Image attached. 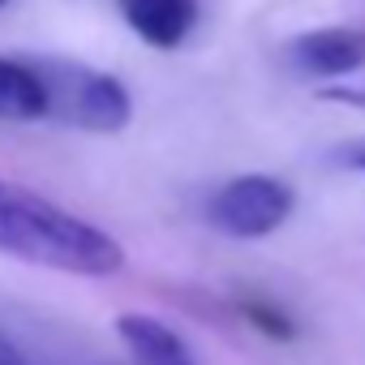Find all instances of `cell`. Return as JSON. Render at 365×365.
I'll return each mask as SVG.
<instances>
[{"mask_svg": "<svg viewBox=\"0 0 365 365\" xmlns=\"http://www.w3.org/2000/svg\"><path fill=\"white\" fill-rule=\"evenodd\" d=\"M0 365H35V361H31V356H26V352H22L14 339H5V335H0Z\"/></svg>", "mask_w": 365, "mask_h": 365, "instance_id": "9", "label": "cell"}, {"mask_svg": "<svg viewBox=\"0 0 365 365\" xmlns=\"http://www.w3.org/2000/svg\"><path fill=\"white\" fill-rule=\"evenodd\" d=\"M0 254L86 279L125 271V250L116 237L9 180H0Z\"/></svg>", "mask_w": 365, "mask_h": 365, "instance_id": "1", "label": "cell"}, {"mask_svg": "<svg viewBox=\"0 0 365 365\" xmlns=\"http://www.w3.org/2000/svg\"><path fill=\"white\" fill-rule=\"evenodd\" d=\"M116 335L129 352L133 365H198L190 344L180 339L168 322L150 318V314H120L116 318Z\"/></svg>", "mask_w": 365, "mask_h": 365, "instance_id": "6", "label": "cell"}, {"mask_svg": "<svg viewBox=\"0 0 365 365\" xmlns=\"http://www.w3.org/2000/svg\"><path fill=\"white\" fill-rule=\"evenodd\" d=\"M116 5L125 26L159 52H176L198 26V0H116Z\"/></svg>", "mask_w": 365, "mask_h": 365, "instance_id": "5", "label": "cell"}, {"mask_svg": "<svg viewBox=\"0 0 365 365\" xmlns=\"http://www.w3.org/2000/svg\"><path fill=\"white\" fill-rule=\"evenodd\" d=\"M5 5H9V0H0V9H5Z\"/></svg>", "mask_w": 365, "mask_h": 365, "instance_id": "10", "label": "cell"}, {"mask_svg": "<svg viewBox=\"0 0 365 365\" xmlns=\"http://www.w3.org/2000/svg\"><path fill=\"white\" fill-rule=\"evenodd\" d=\"M39 73L48 82V103H52L48 116H61L91 133H120L129 125L133 99L120 78L82 65H39Z\"/></svg>", "mask_w": 365, "mask_h": 365, "instance_id": "2", "label": "cell"}, {"mask_svg": "<svg viewBox=\"0 0 365 365\" xmlns=\"http://www.w3.org/2000/svg\"><path fill=\"white\" fill-rule=\"evenodd\" d=\"M288 61L305 78H348L365 69V31L361 26H322L288 43Z\"/></svg>", "mask_w": 365, "mask_h": 365, "instance_id": "4", "label": "cell"}, {"mask_svg": "<svg viewBox=\"0 0 365 365\" xmlns=\"http://www.w3.org/2000/svg\"><path fill=\"white\" fill-rule=\"evenodd\" d=\"M292 207H297V194L288 180L267 176V172H245V176L224 180L211 194L207 220L215 232H224L232 241H262L288 224Z\"/></svg>", "mask_w": 365, "mask_h": 365, "instance_id": "3", "label": "cell"}, {"mask_svg": "<svg viewBox=\"0 0 365 365\" xmlns=\"http://www.w3.org/2000/svg\"><path fill=\"white\" fill-rule=\"evenodd\" d=\"M52 112L39 65L0 56V120H43Z\"/></svg>", "mask_w": 365, "mask_h": 365, "instance_id": "7", "label": "cell"}, {"mask_svg": "<svg viewBox=\"0 0 365 365\" xmlns=\"http://www.w3.org/2000/svg\"><path fill=\"white\" fill-rule=\"evenodd\" d=\"M339 163L344 168H352V172H361L365 176V138H356V142H348L344 150H339Z\"/></svg>", "mask_w": 365, "mask_h": 365, "instance_id": "8", "label": "cell"}]
</instances>
